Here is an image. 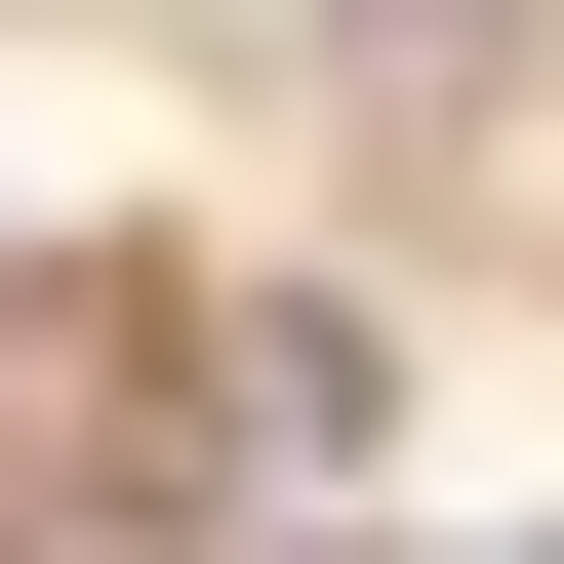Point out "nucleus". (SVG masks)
Here are the masks:
<instances>
[{"label": "nucleus", "instance_id": "f257e3e1", "mask_svg": "<svg viewBox=\"0 0 564 564\" xmlns=\"http://www.w3.org/2000/svg\"><path fill=\"white\" fill-rule=\"evenodd\" d=\"M564 0H323V162H524Z\"/></svg>", "mask_w": 564, "mask_h": 564}]
</instances>
